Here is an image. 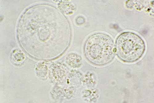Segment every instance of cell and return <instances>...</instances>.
<instances>
[{"label":"cell","mask_w":154,"mask_h":103,"mask_svg":"<svg viewBox=\"0 0 154 103\" xmlns=\"http://www.w3.org/2000/svg\"><path fill=\"white\" fill-rule=\"evenodd\" d=\"M85 50L88 60L97 65H104L110 62L116 53L115 46L112 38L101 33L94 34L88 39Z\"/></svg>","instance_id":"6da1fadb"},{"label":"cell","mask_w":154,"mask_h":103,"mask_svg":"<svg viewBox=\"0 0 154 103\" xmlns=\"http://www.w3.org/2000/svg\"><path fill=\"white\" fill-rule=\"evenodd\" d=\"M116 53L122 61L132 63L140 59L146 49L144 41L137 34L130 32L123 33L117 38Z\"/></svg>","instance_id":"7a4b0ae2"}]
</instances>
